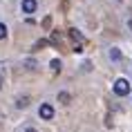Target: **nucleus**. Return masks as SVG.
Segmentation results:
<instances>
[{"instance_id": "obj_1", "label": "nucleus", "mask_w": 132, "mask_h": 132, "mask_svg": "<svg viewBox=\"0 0 132 132\" xmlns=\"http://www.w3.org/2000/svg\"><path fill=\"white\" fill-rule=\"evenodd\" d=\"M128 92H130V83H128L125 78H117V81H114V94L125 96Z\"/></svg>"}, {"instance_id": "obj_2", "label": "nucleus", "mask_w": 132, "mask_h": 132, "mask_svg": "<svg viewBox=\"0 0 132 132\" xmlns=\"http://www.w3.org/2000/svg\"><path fill=\"white\" fill-rule=\"evenodd\" d=\"M70 38L74 40V52H81V49H83V43H85L83 34H81L78 29H70Z\"/></svg>"}, {"instance_id": "obj_3", "label": "nucleus", "mask_w": 132, "mask_h": 132, "mask_svg": "<svg viewBox=\"0 0 132 132\" xmlns=\"http://www.w3.org/2000/svg\"><path fill=\"white\" fill-rule=\"evenodd\" d=\"M38 114H40V119H45V121H49V119L54 117V108L49 103H43L40 108H38Z\"/></svg>"}, {"instance_id": "obj_4", "label": "nucleus", "mask_w": 132, "mask_h": 132, "mask_svg": "<svg viewBox=\"0 0 132 132\" xmlns=\"http://www.w3.org/2000/svg\"><path fill=\"white\" fill-rule=\"evenodd\" d=\"M36 7H38L36 0H22V11H25V14H34Z\"/></svg>"}, {"instance_id": "obj_5", "label": "nucleus", "mask_w": 132, "mask_h": 132, "mask_svg": "<svg viewBox=\"0 0 132 132\" xmlns=\"http://www.w3.org/2000/svg\"><path fill=\"white\" fill-rule=\"evenodd\" d=\"M110 58H112V61H121V58H123V54H121L117 47H112V49H110Z\"/></svg>"}, {"instance_id": "obj_6", "label": "nucleus", "mask_w": 132, "mask_h": 132, "mask_svg": "<svg viewBox=\"0 0 132 132\" xmlns=\"http://www.w3.org/2000/svg\"><path fill=\"white\" fill-rule=\"evenodd\" d=\"M49 65H52V72H54V74H58V72H61V61H58V58H54Z\"/></svg>"}, {"instance_id": "obj_7", "label": "nucleus", "mask_w": 132, "mask_h": 132, "mask_svg": "<svg viewBox=\"0 0 132 132\" xmlns=\"http://www.w3.org/2000/svg\"><path fill=\"white\" fill-rule=\"evenodd\" d=\"M58 101H61V103H70V94H67V92H61V94H58Z\"/></svg>"}, {"instance_id": "obj_8", "label": "nucleus", "mask_w": 132, "mask_h": 132, "mask_svg": "<svg viewBox=\"0 0 132 132\" xmlns=\"http://www.w3.org/2000/svg\"><path fill=\"white\" fill-rule=\"evenodd\" d=\"M16 105H18V108H27V105H29V98H27V96H20Z\"/></svg>"}, {"instance_id": "obj_9", "label": "nucleus", "mask_w": 132, "mask_h": 132, "mask_svg": "<svg viewBox=\"0 0 132 132\" xmlns=\"http://www.w3.org/2000/svg\"><path fill=\"white\" fill-rule=\"evenodd\" d=\"M25 67H27V70H36V61H31V58L25 61Z\"/></svg>"}, {"instance_id": "obj_10", "label": "nucleus", "mask_w": 132, "mask_h": 132, "mask_svg": "<svg viewBox=\"0 0 132 132\" xmlns=\"http://www.w3.org/2000/svg\"><path fill=\"white\" fill-rule=\"evenodd\" d=\"M43 47H47V40H38L34 45V49H43Z\"/></svg>"}, {"instance_id": "obj_11", "label": "nucleus", "mask_w": 132, "mask_h": 132, "mask_svg": "<svg viewBox=\"0 0 132 132\" xmlns=\"http://www.w3.org/2000/svg\"><path fill=\"white\" fill-rule=\"evenodd\" d=\"M5 36H7V27H5V25H2V22H0V40H2V38H5Z\"/></svg>"}, {"instance_id": "obj_12", "label": "nucleus", "mask_w": 132, "mask_h": 132, "mask_svg": "<svg viewBox=\"0 0 132 132\" xmlns=\"http://www.w3.org/2000/svg\"><path fill=\"white\" fill-rule=\"evenodd\" d=\"M49 25H52V18H49V16H47V18L43 20V27H49Z\"/></svg>"}, {"instance_id": "obj_13", "label": "nucleus", "mask_w": 132, "mask_h": 132, "mask_svg": "<svg viewBox=\"0 0 132 132\" xmlns=\"http://www.w3.org/2000/svg\"><path fill=\"white\" fill-rule=\"evenodd\" d=\"M25 132H36V130H34V128H27V130H25Z\"/></svg>"}, {"instance_id": "obj_14", "label": "nucleus", "mask_w": 132, "mask_h": 132, "mask_svg": "<svg viewBox=\"0 0 132 132\" xmlns=\"http://www.w3.org/2000/svg\"><path fill=\"white\" fill-rule=\"evenodd\" d=\"M0 87H2V76H0Z\"/></svg>"}, {"instance_id": "obj_15", "label": "nucleus", "mask_w": 132, "mask_h": 132, "mask_svg": "<svg viewBox=\"0 0 132 132\" xmlns=\"http://www.w3.org/2000/svg\"><path fill=\"white\" fill-rule=\"evenodd\" d=\"M130 29H132V18H130Z\"/></svg>"}]
</instances>
